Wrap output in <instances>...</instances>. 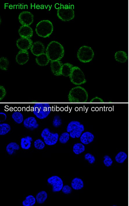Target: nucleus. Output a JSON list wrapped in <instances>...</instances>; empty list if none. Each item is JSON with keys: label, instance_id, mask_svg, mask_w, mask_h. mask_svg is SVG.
Wrapping results in <instances>:
<instances>
[{"label": "nucleus", "instance_id": "obj_26", "mask_svg": "<svg viewBox=\"0 0 129 206\" xmlns=\"http://www.w3.org/2000/svg\"><path fill=\"white\" fill-rule=\"evenodd\" d=\"M36 200V198L33 195H29L22 201V204L24 206H33L35 204Z\"/></svg>", "mask_w": 129, "mask_h": 206}, {"label": "nucleus", "instance_id": "obj_38", "mask_svg": "<svg viewBox=\"0 0 129 206\" xmlns=\"http://www.w3.org/2000/svg\"><path fill=\"white\" fill-rule=\"evenodd\" d=\"M6 94V91L4 87L1 85L0 86V100L2 99L5 96Z\"/></svg>", "mask_w": 129, "mask_h": 206}, {"label": "nucleus", "instance_id": "obj_20", "mask_svg": "<svg viewBox=\"0 0 129 206\" xmlns=\"http://www.w3.org/2000/svg\"><path fill=\"white\" fill-rule=\"evenodd\" d=\"M83 181L80 178L76 177L74 178L71 182V186L75 190L80 189L84 187Z\"/></svg>", "mask_w": 129, "mask_h": 206}, {"label": "nucleus", "instance_id": "obj_15", "mask_svg": "<svg viewBox=\"0 0 129 206\" xmlns=\"http://www.w3.org/2000/svg\"><path fill=\"white\" fill-rule=\"evenodd\" d=\"M29 54L27 50H20L16 55V61L20 65L25 64L28 60Z\"/></svg>", "mask_w": 129, "mask_h": 206}, {"label": "nucleus", "instance_id": "obj_8", "mask_svg": "<svg viewBox=\"0 0 129 206\" xmlns=\"http://www.w3.org/2000/svg\"><path fill=\"white\" fill-rule=\"evenodd\" d=\"M69 76L71 82L76 85H80L86 82L83 73L77 66H74Z\"/></svg>", "mask_w": 129, "mask_h": 206}, {"label": "nucleus", "instance_id": "obj_2", "mask_svg": "<svg viewBox=\"0 0 129 206\" xmlns=\"http://www.w3.org/2000/svg\"><path fill=\"white\" fill-rule=\"evenodd\" d=\"M88 93L83 87L78 86L72 88L68 95L70 102H86L88 99Z\"/></svg>", "mask_w": 129, "mask_h": 206}, {"label": "nucleus", "instance_id": "obj_37", "mask_svg": "<svg viewBox=\"0 0 129 206\" xmlns=\"http://www.w3.org/2000/svg\"><path fill=\"white\" fill-rule=\"evenodd\" d=\"M62 191V192L65 194H69L72 192V188L68 185H65L63 186Z\"/></svg>", "mask_w": 129, "mask_h": 206}, {"label": "nucleus", "instance_id": "obj_23", "mask_svg": "<svg viewBox=\"0 0 129 206\" xmlns=\"http://www.w3.org/2000/svg\"><path fill=\"white\" fill-rule=\"evenodd\" d=\"M114 56L115 60L121 63L126 62L128 60L127 54L123 51H118L116 52Z\"/></svg>", "mask_w": 129, "mask_h": 206}, {"label": "nucleus", "instance_id": "obj_18", "mask_svg": "<svg viewBox=\"0 0 129 206\" xmlns=\"http://www.w3.org/2000/svg\"><path fill=\"white\" fill-rule=\"evenodd\" d=\"M80 137L81 142L84 144L87 145L93 141L94 137L92 133L87 131L83 133Z\"/></svg>", "mask_w": 129, "mask_h": 206}, {"label": "nucleus", "instance_id": "obj_17", "mask_svg": "<svg viewBox=\"0 0 129 206\" xmlns=\"http://www.w3.org/2000/svg\"><path fill=\"white\" fill-rule=\"evenodd\" d=\"M23 124L25 127L31 130L35 129L39 126L35 118L32 116L26 119L24 121Z\"/></svg>", "mask_w": 129, "mask_h": 206}, {"label": "nucleus", "instance_id": "obj_9", "mask_svg": "<svg viewBox=\"0 0 129 206\" xmlns=\"http://www.w3.org/2000/svg\"><path fill=\"white\" fill-rule=\"evenodd\" d=\"M41 135L44 139L45 143L48 145L55 144L57 143L59 137L58 133L51 132L49 129L47 128L43 130Z\"/></svg>", "mask_w": 129, "mask_h": 206}, {"label": "nucleus", "instance_id": "obj_28", "mask_svg": "<svg viewBox=\"0 0 129 206\" xmlns=\"http://www.w3.org/2000/svg\"><path fill=\"white\" fill-rule=\"evenodd\" d=\"M12 116L14 121L18 124L21 123L23 121V115L19 112H14L12 114Z\"/></svg>", "mask_w": 129, "mask_h": 206}, {"label": "nucleus", "instance_id": "obj_7", "mask_svg": "<svg viewBox=\"0 0 129 206\" xmlns=\"http://www.w3.org/2000/svg\"><path fill=\"white\" fill-rule=\"evenodd\" d=\"M57 15L59 18L64 21L72 20L75 17L74 11L71 6H64L63 5L58 9Z\"/></svg>", "mask_w": 129, "mask_h": 206}, {"label": "nucleus", "instance_id": "obj_21", "mask_svg": "<svg viewBox=\"0 0 129 206\" xmlns=\"http://www.w3.org/2000/svg\"><path fill=\"white\" fill-rule=\"evenodd\" d=\"M74 67L73 65L69 63L63 64L61 69V74L65 76H69Z\"/></svg>", "mask_w": 129, "mask_h": 206}, {"label": "nucleus", "instance_id": "obj_33", "mask_svg": "<svg viewBox=\"0 0 129 206\" xmlns=\"http://www.w3.org/2000/svg\"><path fill=\"white\" fill-rule=\"evenodd\" d=\"M34 146L37 149L42 150L44 147L45 144L42 140L38 139L35 141Z\"/></svg>", "mask_w": 129, "mask_h": 206}, {"label": "nucleus", "instance_id": "obj_30", "mask_svg": "<svg viewBox=\"0 0 129 206\" xmlns=\"http://www.w3.org/2000/svg\"><path fill=\"white\" fill-rule=\"evenodd\" d=\"M10 125L6 123L0 124V135H4L8 133L10 130Z\"/></svg>", "mask_w": 129, "mask_h": 206}, {"label": "nucleus", "instance_id": "obj_19", "mask_svg": "<svg viewBox=\"0 0 129 206\" xmlns=\"http://www.w3.org/2000/svg\"><path fill=\"white\" fill-rule=\"evenodd\" d=\"M36 63L39 65L44 66L47 65L50 60L46 54L44 53L37 56L35 59Z\"/></svg>", "mask_w": 129, "mask_h": 206}, {"label": "nucleus", "instance_id": "obj_16", "mask_svg": "<svg viewBox=\"0 0 129 206\" xmlns=\"http://www.w3.org/2000/svg\"><path fill=\"white\" fill-rule=\"evenodd\" d=\"M63 64L60 60L51 62V67L53 73L55 75H62L61 69Z\"/></svg>", "mask_w": 129, "mask_h": 206}, {"label": "nucleus", "instance_id": "obj_25", "mask_svg": "<svg viewBox=\"0 0 129 206\" xmlns=\"http://www.w3.org/2000/svg\"><path fill=\"white\" fill-rule=\"evenodd\" d=\"M20 148L19 146L17 143L12 142L9 143L6 147V151L9 155L13 153L14 150H18Z\"/></svg>", "mask_w": 129, "mask_h": 206}, {"label": "nucleus", "instance_id": "obj_3", "mask_svg": "<svg viewBox=\"0 0 129 206\" xmlns=\"http://www.w3.org/2000/svg\"><path fill=\"white\" fill-rule=\"evenodd\" d=\"M53 30V26L50 21L43 20L40 21L37 24L35 31L39 36L43 38L49 37Z\"/></svg>", "mask_w": 129, "mask_h": 206}, {"label": "nucleus", "instance_id": "obj_34", "mask_svg": "<svg viewBox=\"0 0 129 206\" xmlns=\"http://www.w3.org/2000/svg\"><path fill=\"white\" fill-rule=\"evenodd\" d=\"M53 125L55 127L60 126L62 124V121L60 117L58 116H55L53 121Z\"/></svg>", "mask_w": 129, "mask_h": 206}, {"label": "nucleus", "instance_id": "obj_11", "mask_svg": "<svg viewBox=\"0 0 129 206\" xmlns=\"http://www.w3.org/2000/svg\"><path fill=\"white\" fill-rule=\"evenodd\" d=\"M18 19L20 23L22 25L29 26L33 22L34 16L30 12L24 11L19 14Z\"/></svg>", "mask_w": 129, "mask_h": 206}, {"label": "nucleus", "instance_id": "obj_27", "mask_svg": "<svg viewBox=\"0 0 129 206\" xmlns=\"http://www.w3.org/2000/svg\"><path fill=\"white\" fill-rule=\"evenodd\" d=\"M85 150V146L82 143H77L74 144L73 151L76 154H79L84 152Z\"/></svg>", "mask_w": 129, "mask_h": 206}, {"label": "nucleus", "instance_id": "obj_31", "mask_svg": "<svg viewBox=\"0 0 129 206\" xmlns=\"http://www.w3.org/2000/svg\"><path fill=\"white\" fill-rule=\"evenodd\" d=\"M9 61L6 57H2L0 59V68L3 70H6L8 69Z\"/></svg>", "mask_w": 129, "mask_h": 206}, {"label": "nucleus", "instance_id": "obj_29", "mask_svg": "<svg viewBox=\"0 0 129 206\" xmlns=\"http://www.w3.org/2000/svg\"><path fill=\"white\" fill-rule=\"evenodd\" d=\"M127 157L126 154L123 152H120L118 153L115 157V160L117 162L119 163H123Z\"/></svg>", "mask_w": 129, "mask_h": 206}, {"label": "nucleus", "instance_id": "obj_12", "mask_svg": "<svg viewBox=\"0 0 129 206\" xmlns=\"http://www.w3.org/2000/svg\"><path fill=\"white\" fill-rule=\"evenodd\" d=\"M33 44L32 40L28 38L21 37L16 41L17 47L22 50H27L31 48Z\"/></svg>", "mask_w": 129, "mask_h": 206}, {"label": "nucleus", "instance_id": "obj_14", "mask_svg": "<svg viewBox=\"0 0 129 206\" xmlns=\"http://www.w3.org/2000/svg\"><path fill=\"white\" fill-rule=\"evenodd\" d=\"M18 33L21 37L30 38L33 35V30L29 26L22 25L20 27Z\"/></svg>", "mask_w": 129, "mask_h": 206}, {"label": "nucleus", "instance_id": "obj_22", "mask_svg": "<svg viewBox=\"0 0 129 206\" xmlns=\"http://www.w3.org/2000/svg\"><path fill=\"white\" fill-rule=\"evenodd\" d=\"M32 141V138L29 136L22 138L21 141V147L24 150L29 149L31 147V142Z\"/></svg>", "mask_w": 129, "mask_h": 206}, {"label": "nucleus", "instance_id": "obj_32", "mask_svg": "<svg viewBox=\"0 0 129 206\" xmlns=\"http://www.w3.org/2000/svg\"><path fill=\"white\" fill-rule=\"evenodd\" d=\"M69 134L68 132H64L62 133L59 138V142L62 144L66 143L69 139Z\"/></svg>", "mask_w": 129, "mask_h": 206}, {"label": "nucleus", "instance_id": "obj_13", "mask_svg": "<svg viewBox=\"0 0 129 206\" xmlns=\"http://www.w3.org/2000/svg\"><path fill=\"white\" fill-rule=\"evenodd\" d=\"M45 47L44 44L40 41H37L33 43L31 48V52L37 56L44 53Z\"/></svg>", "mask_w": 129, "mask_h": 206}, {"label": "nucleus", "instance_id": "obj_4", "mask_svg": "<svg viewBox=\"0 0 129 206\" xmlns=\"http://www.w3.org/2000/svg\"><path fill=\"white\" fill-rule=\"evenodd\" d=\"M85 129L84 125L77 121L70 122L67 128V131L69 133L70 136L72 138L80 137Z\"/></svg>", "mask_w": 129, "mask_h": 206}, {"label": "nucleus", "instance_id": "obj_40", "mask_svg": "<svg viewBox=\"0 0 129 206\" xmlns=\"http://www.w3.org/2000/svg\"><path fill=\"white\" fill-rule=\"evenodd\" d=\"M0 122L5 121L6 118V114L3 112L0 113Z\"/></svg>", "mask_w": 129, "mask_h": 206}, {"label": "nucleus", "instance_id": "obj_10", "mask_svg": "<svg viewBox=\"0 0 129 206\" xmlns=\"http://www.w3.org/2000/svg\"><path fill=\"white\" fill-rule=\"evenodd\" d=\"M47 181L52 186V190L53 192L60 191L63 186L62 180L57 176H53L49 177L47 179Z\"/></svg>", "mask_w": 129, "mask_h": 206}, {"label": "nucleus", "instance_id": "obj_36", "mask_svg": "<svg viewBox=\"0 0 129 206\" xmlns=\"http://www.w3.org/2000/svg\"><path fill=\"white\" fill-rule=\"evenodd\" d=\"M104 158L103 163L107 167L111 166L113 163V161L111 158L108 155L105 156Z\"/></svg>", "mask_w": 129, "mask_h": 206}, {"label": "nucleus", "instance_id": "obj_24", "mask_svg": "<svg viewBox=\"0 0 129 206\" xmlns=\"http://www.w3.org/2000/svg\"><path fill=\"white\" fill-rule=\"evenodd\" d=\"M48 196L47 194L44 191H42L38 193L35 197L36 200L39 204H42L44 203Z\"/></svg>", "mask_w": 129, "mask_h": 206}, {"label": "nucleus", "instance_id": "obj_1", "mask_svg": "<svg viewBox=\"0 0 129 206\" xmlns=\"http://www.w3.org/2000/svg\"><path fill=\"white\" fill-rule=\"evenodd\" d=\"M46 54L51 61L60 60L64 56V49L63 46L59 42L53 41L48 45Z\"/></svg>", "mask_w": 129, "mask_h": 206}, {"label": "nucleus", "instance_id": "obj_39", "mask_svg": "<svg viewBox=\"0 0 129 206\" xmlns=\"http://www.w3.org/2000/svg\"><path fill=\"white\" fill-rule=\"evenodd\" d=\"M103 100L101 98L96 97L92 99L90 101V102H103Z\"/></svg>", "mask_w": 129, "mask_h": 206}, {"label": "nucleus", "instance_id": "obj_35", "mask_svg": "<svg viewBox=\"0 0 129 206\" xmlns=\"http://www.w3.org/2000/svg\"><path fill=\"white\" fill-rule=\"evenodd\" d=\"M84 156L85 159L88 161L89 163L91 164L94 163L95 161V158L94 156L89 153L86 154Z\"/></svg>", "mask_w": 129, "mask_h": 206}, {"label": "nucleus", "instance_id": "obj_5", "mask_svg": "<svg viewBox=\"0 0 129 206\" xmlns=\"http://www.w3.org/2000/svg\"><path fill=\"white\" fill-rule=\"evenodd\" d=\"M51 111V107L48 103H36L33 106V113L40 119L46 118Z\"/></svg>", "mask_w": 129, "mask_h": 206}, {"label": "nucleus", "instance_id": "obj_6", "mask_svg": "<svg viewBox=\"0 0 129 206\" xmlns=\"http://www.w3.org/2000/svg\"><path fill=\"white\" fill-rule=\"evenodd\" d=\"M94 55V52L92 48L85 45L80 47L77 53L78 60L84 63H88L91 61Z\"/></svg>", "mask_w": 129, "mask_h": 206}]
</instances>
